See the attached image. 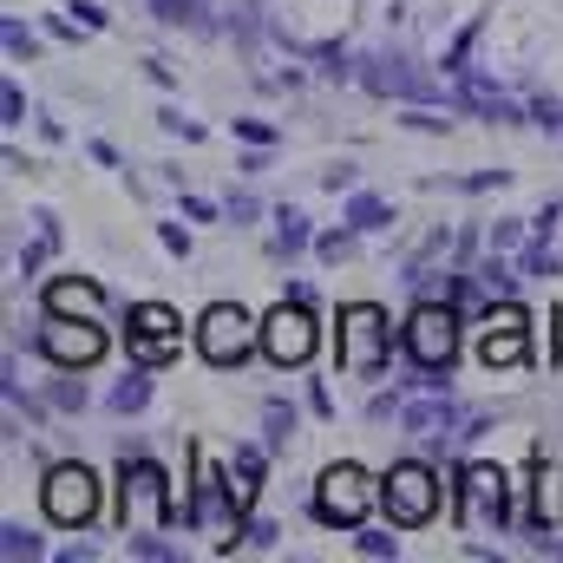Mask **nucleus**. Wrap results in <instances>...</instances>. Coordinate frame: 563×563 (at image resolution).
I'll list each match as a JSON object with an SVG mask.
<instances>
[{
	"label": "nucleus",
	"mask_w": 563,
	"mask_h": 563,
	"mask_svg": "<svg viewBox=\"0 0 563 563\" xmlns=\"http://www.w3.org/2000/svg\"><path fill=\"white\" fill-rule=\"evenodd\" d=\"M46 400H53L59 413H86V407H92V394L73 380V367H59V380H46Z\"/></svg>",
	"instance_id": "19"
},
{
	"label": "nucleus",
	"mask_w": 563,
	"mask_h": 563,
	"mask_svg": "<svg viewBox=\"0 0 563 563\" xmlns=\"http://www.w3.org/2000/svg\"><path fill=\"white\" fill-rule=\"evenodd\" d=\"M321 184H328L334 197H347V190H361V164H354V157H328V164H321Z\"/></svg>",
	"instance_id": "21"
},
{
	"label": "nucleus",
	"mask_w": 563,
	"mask_h": 563,
	"mask_svg": "<svg viewBox=\"0 0 563 563\" xmlns=\"http://www.w3.org/2000/svg\"><path fill=\"white\" fill-rule=\"evenodd\" d=\"M263 420H269V439H263V445L282 452V445H288V432H295V407H288V400H269V407H263Z\"/></svg>",
	"instance_id": "24"
},
{
	"label": "nucleus",
	"mask_w": 563,
	"mask_h": 563,
	"mask_svg": "<svg viewBox=\"0 0 563 563\" xmlns=\"http://www.w3.org/2000/svg\"><path fill=\"white\" fill-rule=\"evenodd\" d=\"M452 518H459L465 531H505V518H511V485H505V472H498V465H472V472L452 485Z\"/></svg>",
	"instance_id": "10"
},
{
	"label": "nucleus",
	"mask_w": 563,
	"mask_h": 563,
	"mask_svg": "<svg viewBox=\"0 0 563 563\" xmlns=\"http://www.w3.org/2000/svg\"><path fill=\"white\" fill-rule=\"evenodd\" d=\"M400 426H407V432H420V439H445V432H459V426H465V407H459L445 387H432V394H420V400H407V407H400Z\"/></svg>",
	"instance_id": "14"
},
{
	"label": "nucleus",
	"mask_w": 563,
	"mask_h": 563,
	"mask_svg": "<svg viewBox=\"0 0 563 563\" xmlns=\"http://www.w3.org/2000/svg\"><path fill=\"white\" fill-rule=\"evenodd\" d=\"M314 308H301V301H276L269 314H263V361L269 367H308V354H314Z\"/></svg>",
	"instance_id": "12"
},
{
	"label": "nucleus",
	"mask_w": 563,
	"mask_h": 563,
	"mask_svg": "<svg viewBox=\"0 0 563 563\" xmlns=\"http://www.w3.org/2000/svg\"><path fill=\"white\" fill-rule=\"evenodd\" d=\"M341 223H347V230H361V236H380V230H394V223H400V210H394L387 197H374V190H347Z\"/></svg>",
	"instance_id": "16"
},
{
	"label": "nucleus",
	"mask_w": 563,
	"mask_h": 563,
	"mask_svg": "<svg viewBox=\"0 0 563 563\" xmlns=\"http://www.w3.org/2000/svg\"><path fill=\"white\" fill-rule=\"evenodd\" d=\"M184 505L170 498V478H164V465L151 459V452H119V531L132 538V531H151V525H170Z\"/></svg>",
	"instance_id": "2"
},
{
	"label": "nucleus",
	"mask_w": 563,
	"mask_h": 563,
	"mask_svg": "<svg viewBox=\"0 0 563 563\" xmlns=\"http://www.w3.org/2000/svg\"><path fill=\"white\" fill-rule=\"evenodd\" d=\"M525 308L518 301H505V308H492L485 314V334H478V361L485 367H518L525 361Z\"/></svg>",
	"instance_id": "13"
},
{
	"label": "nucleus",
	"mask_w": 563,
	"mask_h": 563,
	"mask_svg": "<svg viewBox=\"0 0 563 563\" xmlns=\"http://www.w3.org/2000/svg\"><path fill=\"white\" fill-rule=\"evenodd\" d=\"M243 511H250V505H243V492L230 485V472L210 465V459H197V485H190V498H184L177 518H184L190 531H236Z\"/></svg>",
	"instance_id": "9"
},
{
	"label": "nucleus",
	"mask_w": 563,
	"mask_h": 563,
	"mask_svg": "<svg viewBox=\"0 0 563 563\" xmlns=\"http://www.w3.org/2000/svg\"><path fill=\"white\" fill-rule=\"evenodd\" d=\"M223 217H230L236 230H250V223H256V217H269V210H263V197H256V190H230V197H223Z\"/></svg>",
	"instance_id": "22"
},
{
	"label": "nucleus",
	"mask_w": 563,
	"mask_h": 563,
	"mask_svg": "<svg viewBox=\"0 0 563 563\" xmlns=\"http://www.w3.org/2000/svg\"><path fill=\"white\" fill-rule=\"evenodd\" d=\"M308 407H314V413H321V420H334V394H328V387H321V380H308Z\"/></svg>",
	"instance_id": "36"
},
{
	"label": "nucleus",
	"mask_w": 563,
	"mask_h": 563,
	"mask_svg": "<svg viewBox=\"0 0 563 563\" xmlns=\"http://www.w3.org/2000/svg\"><path fill=\"white\" fill-rule=\"evenodd\" d=\"M66 13H79V26H86V33H112V13H106L99 0H66Z\"/></svg>",
	"instance_id": "28"
},
{
	"label": "nucleus",
	"mask_w": 563,
	"mask_h": 563,
	"mask_svg": "<svg viewBox=\"0 0 563 563\" xmlns=\"http://www.w3.org/2000/svg\"><path fill=\"white\" fill-rule=\"evenodd\" d=\"M151 374H157V367L132 361V374H125V380H119V387L106 394V407H112V413H139L144 400H151Z\"/></svg>",
	"instance_id": "18"
},
{
	"label": "nucleus",
	"mask_w": 563,
	"mask_h": 563,
	"mask_svg": "<svg viewBox=\"0 0 563 563\" xmlns=\"http://www.w3.org/2000/svg\"><path fill=\"white\" fill-rule=\"evenodd\" d=\"M459 328H465V314L439 295H420L413 301V314H407V328H400V354L420 367V374H432L439 387H445V374H452V354H459Z\"/></svg>",
	"instance_id": "3"
},
{
	"label": "nucleus",
	"mask_w": 563,
	"mask_h": 563,
	"mask_svg": "<svg viewBox=\"0 0 563 563\" xmlns=\"http://www.w3.org/2000/svg\"><path fill=\"white\" fill-rule=\"evenodd\" d=\"M380 505V478H367L354 459H341V465H328L321 478H314V498H308V511H314V525L321 531H361L367 525V511Z\"/></svg>",
	"instance_id": "4"
},
{
	"label": "nucleus",
	"mask_w": 563,
	"mask_h": 563,
	"mask_svg": "<svg viewBox=\"0 0 563 563\" xmlns=\"http://www.w3.org/2000/svg\"><path fill=\"white\" fill-rule=\"evenodd\" d=\"M230 132H236L243 144H263V151L276 144V125H269V119H230Z\"/></svg>",
	"instance_id": "30"
},
{
	"label": "nucleus",
	"mask_w": 563,
	"mask_h": 563,
	"mask_svg": "<svg viewBox=\"0 0 563 563\" xmlns=\"http://www.w3.org/2000/svg\"><path fill=\"white\" fill-rule=\"evenodd\" d=\"M518 263H525V276H563V256H558V250H544V236H538Z\"/></svg>",
	"instance_id": "26"
},
{
	"label": "nucleus",
	"mask_w": 563,
	"mask_h": 563,
	"mask_svg": "<svg viewBox=\"0 0 563 563\" xmlns=\"http://www.w3.org/2000/svg\"><path fill=\"white\" fill-rule=\"evenodd\" d=\"M157 125H164L170 139H184V144H197V139H203V125H197V119H184L177 106H164V112H157Z\"/></svg>",
	"instance_id": "29"
},
{
	"label": "nucleus",
	"mask_w": 563,
	"mask_h": 563,
	"mask_svg": "<svg viewBox=\"0 0 563 563\" xmlns=\"http://www.w3.org/2000/svg\"><path fill=\"white\" fill-rule=\"evenodd\" d=\"M354 243H361V230H347V223H341V230H321V236H314V256H321V263H347V256H354Z\"/></svg>",
	"instance_id": "20"
},
{
	"label": "nucleus",
	"mask_w": 563,
	"mask_h": 563,
	"mask_svg": "<svg viewBox=\"0 0 563 563\" xmlns=\"http://www.w3.org/2000/svg\"><path fill=\"white\" fill-rule=\"evenodd\" d=\"M190 341H197V354H203L217 374H230V367H243L250 354H263V321H256L250 308H236V301H210V308L197 314Z\"/></svg>",
	"instance_id": "5"
},
{
	"label": "nucleus",
	"mask_w": 563,
	"mask_h": 563,
	"mask_svg": "<svg viewBox=\"0 0 563 563\" xmlns=\"http://www.w3.org/2000/svg\"><path fill=\"white\" fill-rule=\"evenodd\" d=\"M518 223H525V217H505V223H492V250H525Z\"/></svg>",
	"instance_id": "35"
},
{
	"label": "nucleus",
	"mask_w": 563,
	"mask_h": 563,
	"mask_svg": "<svg viewBox=\"0 0 563 563\" xmlns=\"http://www.w3.org/2000/svg\"><path fill=\"white\" fill-rule=\"evenodd\" d=\"M269 250H276L282 263L301 256V250H314V223H308V210H295V203L269 210Z\"/></svg>",
	"instance_id": "17"
},
{
	"label": "nucleus",
	"mask_w": 563,
	"mask_h": 563,
	"mask_svg": "<svg viewBox=\"0 0 563 563\" xmlns=\"http://www.w3.org/2000/svg\"><path fill=\"white\" fill-rule=\"evenodd\" d=\"M505 184H511V170H505V164H485V170H472V177H459L452 190H472V197H478V190H505Z\"/></svg>",
	"instance_id": "27"
},
{
	"label": "nucleus",
	"mask_w": 563,
	"mask_h": 563,
	"mask_svg": "<svg viewBox=\"0 0 563 563\" xmlns=\"http://www.w3.org/2000/svg\"><path fill=\"white\" fill-rule=\"evenodd\" d=\"M157 243H164V250H170L177 263L190 256V230H184V223H157Z\"/></svg>",
	"instance_id": "33"
},
{
	"label": "nucleus",
	"mask_w": 563,
	"mask_h": 563,
	"mask_svg": "<svg viewBox=\"0 0 563 563\" xmlns=\"http://www.w3.org/2000/svg\"><path fill=\"white\" fill-rule=\"evenodd\" d=\"M0 112H7V119H0V125H7V132H13V125H26V92H20V86H13V79H7V86H0Z\"/></svg>",
	"instance_id": "31"
},
{
	"label": "nucleus",
	"mask_w": 563,
	"mask_h": 563,
	"mask_svg": "<svg viewBox=\"0 0 563 563\" xmlns=\"http://www.w3.org/2000/svg\"><path fill=\"white\" fill-rule=\"evenodd\" d=\"M263 164H269V157H263V144H256V151H243V157H236V170H243V177H256V170H263Z\"/></svg>",
	"instance_id": "38"
},
{
	"label": "nucleus",
	"mask_w": 563,
	"mask_h": 563,
	"mask_svg": "<svg viewBox=\"0 0 563 563\" xmlns=\"http://www.w3.org/2000/svg\"><path fill=\"white\" fill-rule=\"evenodd\" d=\"M439 505H445V485H439V472L426 459H400V465L380 472V511H387V525L420 531V525L439 518Z\"/></svg>",
	"instance_id": "6"
},
{
	"label": "nucleus",
	"mask_w": 563,
	"mask_h": 563,
	"mask_svg": "<svg viewBox=\"0 0 563 563\" xmlns=\"http://www.w3.org/2000/svg\"><path fill=\"white\" fill-rule=\"evenodd\" d=\"M0 538H7L0 551H7V558H13V563H20V558H46V544H40V531H20V525H7Z\"/></svg>",
	"instance_id": "25"
},
{
	"label": "nucleus",
	"mask_w": 563,
	"mask_h": 563,
	"mask_svg": "<svg viewBox=\"0 0 563 563\" xmlns=\"http://www.w3.org/2000/svg\"><path fill=\"white\" fill-rule=\"evenodd\" d=\"M40 301H46V314H99L106 308V288L92 276H53Z\"/></svg>",
	"instance_id": "15"
},
{
	"label": "nucleus",
	"mask_w": 563,
	"mask_h": 563,
	"mask_svg": "<svg viewBox=\"0 0 563 563\" xmlns=\"http://www.w3.org/2000/svg\"><path fill=\"white\" fill-rule=\"evenodd\" d=\"M7 53H13V59H33V53H40V40H33L20 20H7Z\"/></svg>",
	"instance_id": "32"
},
{
	"label": "nucleus",
	"mask_w": 563,
	"mask_h": 563,
	"mask_svg": "<svg viewBox=\"0 0 563 563\" xmlns=\"http://www.w3.org/2000/svg\"><path fill=\"white\" fill-rule=\"evenodd\" d=\"M334 354H341V367H347V374H361V380L394 374V354H400V328H394V314H387V308H374V301H347V308H341Z\"/></svg>",
	"instance_id": "1"
},
{
	"label": "nucleus",
	"mask_w": 563,
	"mask_h": 563,
	"mask_svg": "<svg viewBox=\"0 0 563 563\" xmlns=\"http://www.w3.org/2000/svg\"><path fill=\"white\" fill-rule=\"evenodd\" d=\"M33 347L53 361V374L59 367H92L99 354H106V328H99V314H46L40 328H33Z\"/></svg>",
	"instance_id": "8"
},
{
	"label": "nucleus",
	"mask_w": 563,
	"mask_h": 563,
	"mask_svg": "<svg viewBox=\"0 0 563 563\" xmlns=\"http://www.w3.org/2000/svg\"><path fill=\"white\" fill-rule=\"evenodd\" d=\"M40 511H46L53 531H86V525L99 518V478H92V465H79V459L46 465V478H40Z\"/></svg>",
	"instance_id": "7"
},
{
	"label": "nucleus",
	"mask_w": 563,
	"mask_h": 563,
	"mask_svg": "<svg viewBox=\"0 0 563 563\" xmlns=\"http://www.w3.org/2000/svg\"><path fill=\"white\" fill-rule=\"evenodd\" d=\"M394 531H400V525H394ZM394 531L361 525V531H354V551H361V558H400V538H394Z\"/></svg>",
	"instance_id": "23"
},
{
	"label": "nucleus",
	"mask_w": 563,
	"mask_h": 563,
	"mask_svg": "<svg viewBox=\"0 0 563 563\" xmlns=\"http://www.w3.org/2000/svg\"><path fill=\"white\" fill-rule=\"evenodd\" d=\"M125 347L144 367H164L170 354H184V314L164 301H132L125 308Z\"/></svg>",
	"instance_id": "11"
},
{
	"label": "nucleus",
	"mask_w": 563,
	"mask_h": 563,
	"mask_svg": "<svg viewBox=\"0 0 563 563\" xmlns=\"http://www.w3.org/2000/svg\"><path fill=\"white\" fill-rule=\"evenodd\" d=\"M184 217H190V223H217V217H223V203H210V197H190V190H184Z\"/></svg>",
	"instance_id": "34"
},
{
	"label": "nucleus",
	"mask_w": 563,
	"mask_h": 563,
	"mask_svg": "<svg viewBox=\"0 0 563 563\" xmlns=\"http://www.w3.org/2000/svg\"><path fill=\"white\" fill-rule=\"evenodd\" d=\"M282 301H301V308H314V288H308V282H282Z\"/></svg>",
	"instance_id": "37"
}]
</instances>
